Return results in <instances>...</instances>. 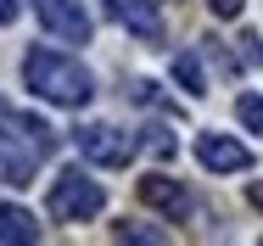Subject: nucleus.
Listing matches in <instances>:
<instances>
[{"label":"nucleus","mask_w":263,"mask_h":246,"mask_svg":"<svg viewBox=\"0 0 263 246\" xmlns=\"http://www.w3.org/2000/svg\"><path fill=\"white\" fill-rule=\"evenodd\" d=\"M106 11H112V23L118 28H129L135 40H146V45H162V17L152 0H106Z\"/></svg>","instance_id":"nucleus-6"},{"label":"nucleus","mask_w":263,"mask_h":246,"mask_svg":"<svg viewBox=\"0 0 263 246\" xmlns=\"http://www.w3.org/2000/svg\"><path fill=\"white\" fill-rule=\"evenodd\" d=\"M208 11L218 23H230V17H241V0H208Z\"/></svg>","instance_id":"nucleus-13"},{"label":"nucleus","mask_w":263,"mask_h":246,"mask_svg":"<svg viewBox=\"0 0 263 246\" xmlns=\"http://www.w3.org/2000/svg\"><path fill=\"white\" fill-rule=\"evenodd\" d=\"M106 207V191L84 174V168H62L51 179V196H45V213H51L56 224H84V218H96Z\"/></svg>","instance_id":"nucleus-2"},{"label":"nucleus","mask_w":263,"mask_h":246,"mask_svg":"<svg viewBox=\"0 0 263 246\" xmlns=\"http://www.w3.org/2000/svg\"><path fill=\"white\" fill-rule=\"evenodd\" d=\"M28 6H34V17L51 28L56 40L90 45V11H84V0H28Z\"/></svg>","instance_id":"nucleus-4"},{"label":"nucleus","mask_w":263,"mask_h":246,"mask_svg":"<svg viewBox=\"0 0 263 246\" xmlns=\"http://www.w3.org/2000/svg\"><path fill=\"white\" fill-rule=\"evenodd\" d=\"M0 241L34 246V241H40V218H34L28 207H17V201H0Z\"/></svg>","instance_id":"nucleus-8"},{"label":"nucleus","mask_w":263,"mask_h":246,"mask_svg":"<svg viewBox=\"0 0 263 246\" xmlns=\"http://www.w3.org/2000/svg\"><path fill=\"white\" fill-rule=\"evenodd\" d=\"M235 118H241L247 129H258V135H263V96H252V90H247V96L235 101Z\"/></svg>","instance_id":"nucleus-10"},{"label":"nucleus","mask_w":263,"mask_h":246,"mask_svg":"<svg viewBox=\"0 0 263 246\" xmlns=\"http://www.w3.org/2000/svg\"><path fill=\"white\" fill-rule=\"evenodd\" d=\"M241 56H247V62H263V40H258V34L241 40Z\"/></svg>","instance_id":"nucleus-14"},{"label":"nucleus","mask_w":263,"mask_h":246,"mask_svg":"<svg viewBox=\"0 0 263 246\" xmlns=\"http://www.w3.org/2000/svg\"><path fill=\"white\" fill-rule=\"evenodd\" d=\"M247 201H252V207L263 213V179H252V185H247Z\"/></svg>","instance_id":"nucleus-15"},{"label":"nucleus","mask_w":263,"mask_h":246,"mask_svg":"<svg viewBox=\"0 0 263 246\" xmlns=\"http://www.w3.org/2000/svg\"><path fill=\"white\" fill-rule=\"evenodd\" d=\"M196 162L208 174H247L252 168V151L241 146V140H230V135H202L196 140Z\"/></svg>","instance_id":"nucleus-5"},{"label":"nucleus","mask_w":263,"mask_h":246,"mask_svg":"<svg viewBox=\"0 0 263 246\" xmlns=\"http://www.w3.org/2000/svg\"><path fill=\"white\" fill-rule=\"evenodd\" d=\"M23 84H28L40 101H51V106H84V101L96 96L90 73H84L73 56L45 50V45H34L28 56H23Z\"/></svg>","instance_id":"nucleus-1"},{"label":"nucleus","mask_w":263,"mask_h":246,"mask_svg":"<svg viewBox=\"0 0 263 246\" xmlns=\"http://www.w3.org/2000/svg\"><path fill=\"white\" fill-rule=\"evenodd\" d=\"M174 84H179L185 96H208V73H202V62H196L191 50L174 56Z\"/></svg>","instance_id":"nucleus-9"},{"label":"nucleus","mask_w":263,"mask_h":246,"mask_svg":"<svg viewBox=\"0 0 263 246\" xmlns=\"http://www.w3.org/2000/svg\"><path fill=\"white\" fill-rule=\"evenodd\" d=\"M140 201L157 207V213H168V218H185V213L196 207L191 191H185L179 179H168V174H146V179H140Z\"/></svg>","instance_id":"nucleus-7"},{"label":"nucleus","mask_w":263,"mask_h":246,"mask_svg":"<svg viewBox=\"0 0 263 246\" xmlns=\"http://www.w3.org/2000/svg\"><path fill=\"white\" fill-rule=\"evenodd\" d=\"M146 151H157V157H174V135L168 129H146V140H140Z\"/></svg>","instance_id":"nucleus-12"},{"label":"nucleus","mask_w":263,"mask_h":246,"mask_svg":"<svg viewBox=\"0 0 263 246\" xmlns=\"http://www.w3.org/2000/svg\"><path fill=\"white\" fill-rule=\"evenodd\" d=\"M0 23H17V0H0Z\"/></svg>","instance_id":"nucleus-16"},{"label":"nucleus","mask_w":263,"mask_h":246,"mask_svg":"<svg viewBox=\"0 0 263 246\" xmlns=\"http://www.w3.org/2000/svg\"><path fill=\"white\" fill-rule=\"evenodd\" d=\"M73 146L84 162H101V168H129V157L140 151L135 135H123V129H112V123H84L79 135H73Z\"/></svg>","instance_id":"nucleus-3"},{"label":"nucleus","mask_w":263,"mask_h":246,"mask_svg":"<svg viewBox=\"0 0 263 246\" xmlns=\"http://www.w3.org/2000/svg\"><path fill=\"white\" fill-rule=\"evenodd\" d=\"M112 241H168V235H162V230H146V224H129V218H123V224H112Z\"/></svg>","instance_id":"nucleus-11"}]
</instances>
